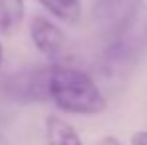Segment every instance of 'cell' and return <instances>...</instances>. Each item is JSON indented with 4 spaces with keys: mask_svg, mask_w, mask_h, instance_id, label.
Returning a JSON list of instances; mask_svg holds the SVG:
<instances>
[{
    "mask_svg": "<svg viewBox=\"0 0 147 145\" xmlns=\"http://www.w3.org/2000/svg\"><path fill=\"white\" fill-rule=\"evenodd\" d=\"M48 94L66 113L98 115L107 107V99L92 76L70 66H50Z\"/></svg>",
    "mask_w": 147,
    "mask_h": 145,
    "instance_id": "1",
    "label": "cell"
},
{
    "mask_svg": "<svg viewBox=\"0 0 147 145\" xmlns=\"http://www.w3.org/2000/svg\"><path fill=\"white\" fill-rule=\"evenodd\" d=\"M147 48V6L141 4L113 34H109V46L105 58L113 66L135 62Z\"/></svg>",
    "mask_w": 147,
    "mask_h": 145,
    "instance_id": "2",
    "label": "cell"
},
{
    "mask_svg": "<svg viewBox=\"0 0 147 145\" xmlns=\"http://www.w3.org/2000/svg\"><path fill=\"white\" fill-rule=\"evenodd\" d=\"M48 80H50V66L40 68H28L22 72L10 74L2 82L4 96L16 103H38L48 101Z\"/></svg>",
    "mask_w": 147,
    "mask_h": 145,
    "instance_id": "3",
    "label": "cell"
},
{
    "mask_svg": "<svg viewBox=\"0 0 147 145\" xmlns=\"http://www.w3.org/2000/svg\"><path fill=\"white\" fill-rule=\"evenodd\" d=\"M30 38L42 56L56 60L66 44V36L60 26H56L46 16H34L30 22Z\"/></svg>",
    "mask_w": 147,
    "mask_h": 145,
    "instance_id": "4",
    "label": "cell"
},
{
    "mask_svg": "<svg viewBox=\"0 0 147 145\" xmlns=\"http://www.w3.org/2000/svg\"><path fill=\"white\" fill-rule=\"evenodd\" d=\"M141 4L143 0H98L96 18L103 28V32L113 34Z\"/></svg>",
    "mask_w": 147,
    "mask_h": 145,
    "instance_id": "5",
    "label": "cell"
},
{
    "mask_svg": "<svg viewBox=\"0 0 147 145\" xmlns=\"http://www.w3.org/2000/svg\"><path fill=\"white\" fill-rule=\"evenodd\" d=\"M44 129H46V145H82V139L74 129V125L58 115L46 117Z\"/></svg>",
    "mask_w": 147,
    "mask_h": 145,
    "instance_id": "6",
    "label": "cell"
},
{
    "mask_svg": "<svg viewBox=\"0 0 147 145\" xmlns=\"http://www.w3.org/2000/svg\"><path fill=\"white\" fill-rule=\"evenodd\" d=\"M24 0H0V34L12 36L24 20Z\"/></svg>",
    "mask_w": 147,
    "mask_h": 145,
    "instance_id": "7",
    "label": "cell"
},
{
    "mask_svg": "<svg viewBox=\"0 0 147 145\" xmlns=\"http://www.w3.org/2000/svg\"><path fill=\"white\" fill-rule=\"evenodd\" d=\"M52 16L66 24H76L82 16V4L80 0H38Z\"/></svg>",
    "mask_w": 147,
    "mask_h": 145,
    "instance_id": "8",
    "label": "cell"
},
{
    "mask_svg": "<svg viewBox=\"0 0 147 145\" xmlns=\"http://www.w3.org/2000/svg\"><path fill=\"white\" fill-rule=\"evenodd\" d=\"M131 145H147V131H137L131 137Z\"/></svg>",
    "mask_w": 147,
    "mask_h": 145,
    "instance_id": "9",
    "label": "cell"
},
{
    "mask_svg": "<svg viewBox=\"0 0 147 145\" xmlns=\"http://www.w3.org/2000/svg\"><path fill=\"white\" fill-rule=\"evenodd\" d=\"M94 145H121V141L117 137H113V135H107V137H101L98 143H94Z\"/></svg>",
    "mask_w": 147,
    "mask_h": 145,
    "instance_id": "10",
    "label": "cell"
},
{
    "mask_svg": "<svg viewBox=\"0 0 147 145\" xmlns=\"http://www.w3.org/2000/svg\"><path fill=\"white\" fill-rule=\"evenodd\" d=\"M0 145H8V141H6V137L0 133Z\"/></svg>",
    "mask_w": 147,
    "mask_h": 145,
    "instance_id": "11",
    "label": "cell"
},
{
    "mask_svg": "<svg viewBox=\"0 0 147 145\" xmlns=\"http://www.w3.org/2000/svg\"><path fill=\"white\" fill-rule=\"evenodd\" d=\"M0 66H2V46H0Z\"/></svg>",
    "mask_w": 147,
    "mask_h": 145,
    "instance_id": "12",
    "label": "cell"
}]
</instances>
